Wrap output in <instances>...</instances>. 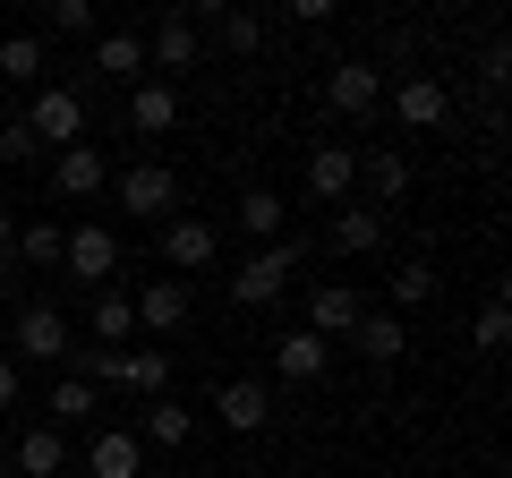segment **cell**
<instances>
[{"label": "cell", "mask_w": 512, "mask_h": 478, "mask_svg": "<svg viewBox=\"0 0 512 478\" xmlns=\"http://www.w3.org/2000/svg\"><path fill=\"white\" fill-rule=\"evenodd\" d=\"M60 274H69V282H94V291H111V274H120V239H111L103 222H77V231L60 239Z\"/></svg>", "instance_id": "cell-1"}, {"label": "cell", "mask_w": 512, "mask_h": 478, "mask_svg": "<svg viewBox=\"0 0 512 478\" xmlns=\"http://www.w3.org/2000/svg\"><path fill=\"white\" fill-rule=\"evenodd\" d=\"M26 137H35V146H86V103H77L69 86H43L35 103H26Z\"/></svg>", "instance_id": "cell-2"}, {"label": "cell", "mask_w": 512, "mask_h": 478, "mask_svg": "<svg viewBox=\"0 0 512 478\" xmlns=\"http://www.w3.org/2000/svg\"><path fill=\"white\" fill-rule=\"evenodd\" d=\"M291 265H299V239L256 248V257L231 274V299H239V308H265V299H282V291H291Z\"/></svg>", "instance_id": "cell-3"}, {"label": "cell", "mask_w": 512, "mask_h": 478, "mask_svg": "<svg viewBox=\"0 0 512 478\" xmlns=\"http://www.w3.org/2000/svg\"><path fill=\"white\" fill-rule=\"evenodd\" d=\"M111 197H120V214L163 222L171 205H180V171H171V163H137V171H120V180H111Z\"/></svg>", "instance_id": "cell-4"}, {"label": "cell", "mask_w": 512, "mask_h": 478, "mask_svg": "<svg viewBox=\"0 0 512 478\" xmlns=\"http://www.w3.org/2000/svg\"><path fill=\"white\" fill-rule=\"evenodd\" d=\"M9 342H18V359H35V368H60V359L77 350V333H69L60 308H18L9 316Z\"/></svg>", "instance_id": "cell-5"}, {"label": "cell", "mask_w": 512, "mask_h": 478, "mask_svg": "<svg viewBox=\"0 0 512 478\" xmlns=\"http://www.w3.org/2000/svg\"><path fill=\"white\" fill-rule=\"evenodd\" d=\"M325 103L342 111V120H367V111L384 103V69L376 60H333L325 69Z\"/></svg>", "instance_id": "cell-6"}, {"label": "cell", "mask_w": 512, "mask_h": 478, "mask_svg": "<svg viewBox=\"0 0 512 478\" xmlns=\"http://www.w3.org/2000/svg\"><path fill=\"white\" fill-rule=\"evenodd\" d=\"M393 120H402V129H444V120H453V86H444V77H402V86H393Z\"/></svg>", "instance_id": "cell-7"}, {"label": "cell", "mask_w": 512, "mask_h": 478, "mask_svg": "<svg viewBox=\"0 0 512 478\" xmlns=\"http://www.w3.org/2000/svg\"><path fill=\"white\" fill-rule=\"evenodd\" d=\"M146 69H163V86L197 69V18H188V9H171V18L146 35Z\"/></svg>", "instance_id": "cell-8"}, {"label": "cell", "mask_w": 512, "mask_h": 478, "mask_svg": "<svg viewBox=\"0 0 512 478\" xmlns=\"http://www.w3.org/2000/svg\"><path fill=\"white\" fill-rule=\"evenodd\" d=\"M350 342H359V359H376V368H393V359H410V325L393 308H359V325H350Z\"/></svg>", "instance_id": "cell-9"}, {"label": "cell", "mask_w": 512, "mask_h": 478, "mask_svg": "<svg viewBox=\"0 0 512 478\" xmlns=\"http://www.w3.org/2000/svg\"><path fill=\"white\" fill-rule=\"evenodd\" d=\"M214 248H222V239H214V222H205V214H171L163 222V257L180 265V274H205Z\"/></svg>", "instance_id": "cell-10"}, {"label": "cell", "mask_w": 512, "mask_h": 478, "mask_svg": "<svg viewBox=\"0 0 512 478\" xmlns=\"http://www.w3.org/2000/svg\"><path fill=\"white\" fill-rule=\"evenodd\" d=\"M214 419H222V427H231V436H256V427L274 419V393L256 385V376H231V385H222V393H214Z\"/></svg>", "instance_id": "cell-11"}, {"label": "cell", "mask_w": 512, "mask_h": 478, "mask_svg": "<svg viewBox=\"0 0 512 478\" xmlns=\"http://www.w3.org/2000/svg\"><path fill=\"white\" fill-rule=\"evenodd\" d=\"M128 308H137V333H180L188 325V282L163 274V282H146V291L128 299Z\"/></svg>", "instance_id": "cell-12"}, {"label": "cell", "mask_w": 512, "mask_h": 478, "mask_svg": "<svg viewBox=\"0 0 512 478\" xmlns=\"http://www.w3.org/2000/svg\"><path fill=\"white\" fill-rule=\"evenodd\" d=\"M163 385H171V350H120V359H111V393L163 402Z\"/></svg>", "instance_id": "cell-13"}, {"label": "cell", "mask_w": 512, "mask_h": 478, "mask_svg": "<svg viewBox=\"0 0 512 478\" xmlns=\"http://www.w3.org/2000/svg\"><path fill=\"white\" fill-rule=\"evenodd\" d=\"M103 188H111L103 146H69V154H52V197H103Z\"/></svg>", "instance_id": "cell-14"}, {"label": "cell", "mask_w": 512, "mask_h": 478, "mask_svg": "<svg viewBox=\"0 0 512 478\" xmlns=\"http://www.w3.org/2000/svg\"><path fill=\"white\" fill-rule=\"evenodd\" d=\"M128 129H137V137H171V129H180V86H163V77L128 86Z\"/></svg>", "instance_id": "cell-15"}, {"label": "cell", "mask_w": 512, "mask_h": 478, "mask_svg": "<svg viewBox=\"0 0 512 478\" xmlns=\"http://www.w3.org/2000/svg\"><path fill=\"white\" fill-rule=\"evenodd\" d=\"M86 470L94 478H146V444H137V427H103V436L86 444Z\"/></svg>", "instance_id": "cell-16"}, {"label": "cell", "mask_w": 512, "mask_h": 478, "mask_svg": "<svg viewBox=\"0 0 512 478\" xmlns=\"http://www.w3.org/2000/svg\"><path fill=\"white\" fill-rule=\"evenodd\" d=\"M350 325H359V291L316 282V291H308V333H316V342H350Z\"/></svg>", "instance_id": "cell-17"}, {"label": "cell", "mask_w": 512, "mask_h": 478, "mask_svg": "<svg viewBox=\"0 0 512 478\" xmlns=\"http://www.w3.org/2000/svg\"><path fill=\"white\" fill-rule=\"evenodd\" d=\"M86 60L111 77V86H146V35H94Z\"/></svg>", "instance_id": "cell-18"}, {"label": "cell", "mask_w": 512, "mask_h": 478, "mask_svg": "<svg viewBox=\"0 0 512 478\" xmlns=\"http://www.w3.org/2000/svg\"><path fill=\"white\" fill-rule=\"evenodd\" d=\"M350 180H359V154H350V146H316L308 154V197L316 205H342Z\"/></svg>", "instance_id": "cell-19"}, {"label": "cell", "mask_w": 512, "mask_h": 478, "mask_svg": "<svg viewBox=\"0 0 512 478\" xmlns=\"http://www.w3.org/2000/svg\"><path fill=\"white\" fill-rule=\"evenodd\" d=\"M9 470H26V478H60V470H69V436H60V427H26L18 453H9Z\"/></svg>", "instance_id": "cell-20"}, {"label": "cell", "mask_w": 512, "mask_h": 478, "mask_svg": "<svg viewBox=\"0 0 512 478\" xmlns=\"http://www.w3.org/2000/svg\"><path fill=\"white\" fill-rule=\"evenodd\" d=\"M325 350H333V342H316L308 325H299V333H274V368L291 376V385H316V376H325Z\"/></svg>", "instance_id": "cell-21"}, {"label": "cell", "mask_w": 512, "mask_h": 478, "mask_svg": "<svg viewBox=\"0 0 512 478\" xmlns=\"http://www.w3.org/2000/svg\"><path fill=\"white\" fill-rule=\"evenodd\" d=\"M188 436H197V419H188L180 402H146V410H137V444H163V453H180Z\"/></svg>", "instance_id": "cell-22"}, {"label": "cell", "mask_w": 512, "mask_h": 478, "mask_svg": "<svg viewBox=\"0 0 512 478\" xmlns=\"http://www.w3.org/2000/svg\"><path fill=\"white\" fill-rule=\"evenodd\" d=\"M282 222H291V205H282L274 188H248V197H239V231H248V239H265V248H274Z\"/></svg>", "instance_id": "cell-23"}, {"label": "cell", "mask_w": 512, "mask_h": 478, "mask_svg": "<svg viewBox=\"0 0 512 478\" xmlns=\"http://www.w3.org/2000/svg\"><path fill=\"white\" fill-rule=\"evenodd\" d=\"M86 325H94V342H111V350L137 342V308H128V291H94V316H86Z\"/></svg>", "instance_id": "cell-24"}, {"label": "cell", "mask_w": 512, "mask_h": 478, "mask_svg": "<svg viewBox=\"0 0 512 478\" xmlns=\"http://www.w3.org/2000/svg\"><path fill=\"white\" fill-rule=\"evenodd\" d=\"M333 248H342V257H367V248H384V214H367V205H350V214L333 222Z\"/></svg>", "instance_id": "cell-25"}, {"label": "cell", "mask_w": 512, "mask_h": 478, "mask_svg": "<svg viewBox=\"0 0 512 478\" xmlns=\"http://www.w3.org/2000/svg\"><path fill=\"white\" fill-rule=\"evenodd\" d=\"M43 77V43L35 35H9L0 43V86H35Z\"/></svg>", "instance_id": "cell-26"}, {"label": "cell", "mask_w": 512, "mask_h": 478, "mask_svg": "<svg viewBox=\"0 0 512 478\" xmlns=\"http://www.w3.org/2000/svg\"><path fill=\"white\" fill-rule=\"evenodd\" d=\"M60 239H69L60 222H18V239H9V248H18L26 265H60Z\"/></svg>", "instance_id": "cell-27"}, {"label": "cell", "mask_w": 512, "mask_h": 478, "mask_svg": "<svg viewBox=\"0 0 512 478\" xmlns=\"http://www.w3.org/2000/svg\"><path fill=\"white\" fill-rule=\"evenodd\" d=\"M427 299H436V265L410 257L402 274H393V316H402V308H427Z\"/></svg>", "instance_id": "cell-28"}, {"label": "cell", "mask_w": 512, "mask_h": 478, "mask_svg": "<svg viewBox=\"0 0 512 478\" xmlns=\"http://www.w3.org/2000/svg\"><path fill=\"white\" fill-rule=\"evenodd\" d=\"M69 419H94V385L86 376H60L52 385V427H69Z\"/></svg>", "instance_id": "cell-29"}, {"label": "cell", "mask_w": 512, "mask_h": 478, "mask_svg": "<svg viewBox=\"0 0 512 478\" xmlns=\"http://www.w3.org/2000/svg\"><path fill=\"white\" fill-rule=\"evenodd\" d=\"M470 342H478V350H504V342H512V308H504V299H487V308H478Z\"/></svg>", "instance_id": "cell-30"}, {"label": "cell", "mask_w": 512, "mask_h": 478, "mask_svg": "<svg viewBox=\"0 0 512 478\" xmlns=\"http://www.w3.org/2000/svg\"><path fill=\"white\" fill-rule=\"evenodd\" d=\"M52 35H103V26H94V0H52Z\"/></svg>", "instance_id": "cell-31"}, {"label": "cell", "mask_w": 512, "mask_h": 478, "mask_svg": "<svg viewBox=\"0 0 512 478\" xmlns=\"http://www.w3.org/2000/svg\"><path fill=\"white\" fill-rule=\"evenodd\" d=\"M367 180H376V197H384V205L410 197V163H402V154H376V163H367Z\"/></svg>", "instance_id": "cell-32"}, {"label": "cell", "mask_w": 512, "mask_h": 478, "mask_svg": "<svg viewBox=\"0 0 512 478\" xmlns=\"http://www.w3.org/2000/svg\"><path fill=\"white\" fill-rule=\"evenodd\" d=\"M222 43H231V52H256V43H265V18H248V9H222Z\"/></svg>", "instance_id": "cell-33"}, {"label": "cell", "mask_w": 512, "mask_h": 478, "mask_svg": "<svg viewBox=\"0 0 512 478\" xmlns=\"http://www.w3.org/2000/svg\"><path fill=\"white\" fill-rule=\"evenodd\" d=\"M18 402V359H0V410Z\"/></svg>", "instance_id": "cell-34"}, {"label": "cell", "mask_w": 512, "mask_h": 478, "mask_svg": "<svg viewBox=\"0 0 512 478\" xmlns=\"http://www.w3.org/2000/svg\"><path fill=\"white\" fill-rule=\"evenodd\" d=\"M9 239H18V214H9V205H0V248H9Z\"/></svg>", "instance_id": "cell-35"}, {"label": "cell", "mask_w": 512, "mask_h": 478, "mask_svg": "<svg viewBox=\"0 0 512 478\" xmlns=\"http://www.w3.org/2000/svg\"><path fill=\"white\" fill-rule=\"evenodd\" d=\"M0 129H9V94H0Z\"/></svg>", "instance_id": "cell-36"}, {"label": "cell", "mask_w": 512, "mask_h": 478, "mask_svg": "<svg viewBox=\"0 0 512 478\" xmlns=\"http://www.w3.org/2000/svg\"><path fill=\"white\" fill-rule=\"evenodd\" d=\"M0 325H9V299H0Z\"/></svg>", "instance_id": "cell-37"}, {"label": "cell", "mask_w": 512, "mask_h": 478, "mask_svg": "<svg viewBox=\"0 0 512 478\" xmlns=\"http://www.w3.org/2000/svg\"><path fill=\"white\" fill-rule=\"evenodd\" d=\"M0 478H9V453H0Z\"/></svg>", "instance_id": "cell-38"}]
</instances>
